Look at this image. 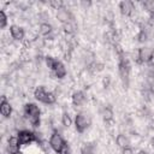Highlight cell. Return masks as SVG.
<instances>
[{
	"label": "cell",
	"mask_w": 154,
	"mask_h": 154,
	"mask_svg": "<svg viewBox=\"0 0 154 154\" xmlns=\"http://www.w3.org/2000/svg\"><path fill=\"white\" fill-rule=\"evenodd\" d=\"M24 116L26 118V120L34 126L37 128L40 125V116H41V111L38 108V106H36L35 103H26L24 106Z\"/></svg>",
	"instance_id": "obj_1"
},
{
	"label": "cell",
	"mask_w": 154,
	"mask_h": 154,
	"mask_svg": "<svg viewBox=\"0 0 154 154\" xmlns=\"http://www.w3.org/2000/svg\"><path fill=\"white\" fill-rule=\"evenodd\" d=\"M89 125H90V118L88 117V114H85L83 112H79V113L76 114V117H75V128L79 134L84 132L89 128Z\"/></svg>",
	"instance_id": "obj_2"
},
{
	"label": "cell",
	"mask_w": 154,
	"mask_h": 154,
	"mask_svg": "<svg viewBox=\"0 0 154 154\" xmlns=\"http://www.w3.org/2000/svg\"><path fill=\"white\" fill-rule=\"evenodd\" d=\"M65 141L63 140L61 135L58 132V131H54L52 135H51V138H49V147L55 152V153H60L61 149L65 147Z\"/></svg>",
	"instance_id": "obj_3"
},
{
	"label": "cell",
	"mask_w": 154,
	"mask_h": 154,
	"mask_svg": "<svg viewBox=\"0 0 154 154\" xmlns=\"http://www.w3.org/2000/svg\"><path fill=\"white\" fill-rule=\"evenodd\" d=\"M17 137L19 140V143L20 146H25V144H30L32 143L35 140H36V135L29 130H22V131H18L17 134Z\"/></svg>",
	"instance_id": "obj_4"
},
{
	"label": "cell",
	"mask_w": 154,
	"mask_h": 154,
	"mask_svg": "<svg viewBox=\"0 0 154 154\" xmlns=\"http://www.w3.org/2000/svg\"><path fill=\"white\" fill-rule=\"evenodd\" d=\"M119 10H120V13L125 17H129L132 14L134 10H135V6H134V2L132 1H129V0H124L119 4Z\"/></svg>",
	"instance_id": "obj_5"
},
{
	"label": "cell",
	"mask_w": 154,
	"mask_h": 154,
	"mask_svg": "<svg viewBox=\"0 0 154 154\" xmlns=\"http://www.w3.org/2000/svg\"><path fill=\"white\" fill-rule=\"evenodd\" d=\"M19 147H20V143H19V140H18L17 136L8 137V141H7L8 154H18L19 153Z\"/></svg>",
	"instance_id": "obj_6"
},
{
	"label": "cell",
	"mask_w": 154,
	"mask_h": 154,
	"mask_svg": "<svg viewBox=\"0 0 154 154\" xmlns=\"http://www.w3.org/2000/svg\"><path fill=\"white\" fill-rule=\"evenodd\" d=\"M10 34H11L12 38L16 40V41H22L24 38V35H25L24 29L19 25H16V24L10 26Z\"/></svg>",
	"instance_id": "obj_7"
},
{
	"label": "cell",
	"mask_w": 154,
	"mask_h": 154,
	"mask_svg": "<svg viewBox=\"0 0 154 154\" xmlns=\"http://www.w3.org/2000/svg\"><path fill=\"white\" fill-rule=\"evenodd\" d=\"M0 113L2 117L8 118L12 114V106L10 105V102L6 100L5 96H2L1 99V103H0Z\"/></svg>",
	"instance_id": "obj_8"
},
{
	"label": "cell",
	"mask_w": 154,
	"mask_h": 154,
	"mask_svg": "<svg viewBox=\"0 0 154 154\" xmlns=\"http://www.w3.org/2000/svg\"><path fill=\"white\" fill-rule=\"evenodd\" d=\"M152 51L149 47H142L138 49V63H147L149 61V58H150V54H152Z\"/></svg>",
	"instance_id": "obj_9"
},
{
	"label": "cell",
	"mask_w": 154,
	"mask_h": 154,
	"mask_svg": "<svg viewBox=\"0 0 154 154\" xmlns=\"http://www.w3.org/2000/svg\"><path fill=\"white\" fill-rule=\"evenodd\" d=\"M57 19H58L60 23H63V24L69 23L70 19H71V13H70L65 7H63V8H60V10L57 11Z\"/></svg>",
	"instance_id": "obj_10"
},
{
	"label": "cell",
	"mask_w": 154,
	"mask_h": 154,
	"mask_svg": "<svg viewBox=\"0 0 154 154\" xmlns=\"http://www.w3.org/2000/svg\"><path fill=\"white\" fill-rule=\"evenodd\" d=\"M47 94H48V91H47L43 87H37V88L34 90V96H35V99H36L37 101H40V102H43V103H46Z\"/></svg>",
	"instance_id": "obj_11"
},
{
	"label": "cell",
	"mask_w": 154,
	"mask_h": 154,
	"mask_svg": "<svg viewBox=\"0 0 154 154\" xmlns=\"http://www.w3.org/2000/svg\"><path fill=\"white\" fill-rule=\"evenodd\" d=\"M71 101H72V105L73 106H81V105H83L84 101H85V96H84L83 91H79V90L75 91L72 94V96H71Z\"/></svg>",
	"instance_id": "obj_12"
},
{
	"label": "cell",
	"mask_w": 154,
	"mask_h": 154,
	"mask_svg": "<svg viewBox=\"0 0 154 154\" xmlns=\"http://www.w3.org/2000/svg\"><path fill=\"white\" fill-rule=\"evenodd\" d=\"M116 142H117L118 147H120L122 149H124V148H126V147H130V140H129V137H128L126 135H124V134H119V135L117 136V138H116Z\"/></svg>",
	"instance_id": "obj_13"
},
{
	"label": "cell",
	"mask_w": 154,
	"mask_h": 154,
	"mask_svg": "<svg viewBox=\"0 0 154 154\" xmlns=\"http://www.w3.org/2000/svg\"><path fill=\"white\" fill-rule=\"evenodd\" d=\"M53 72H54V76H55L57 78H59V79L64 78V77L66 76V73H67L65 65H64L63 63H60V61H59V64L57 65V67L54 69V71H53Z\"/></svg>",
	"instance_id": "obj_14"
},
{
	"label": "cell",
	"mask_w": 154,
	"mask_h": 154,
	"mask_svg": "<svg viewBox=\"0 0 154 154\" xmlns=\"http://www.w3.org/2000/svg\"><path fill=\"white\" fill-rule=\"evenodd\" d=\"M119 71H120V75L124 79H128L129 78V72H130V67L128 65V63L125 60H122L120 64H119Z\"/></svg>",
	"instance_id": "obj_15"
},
{
	"label": "cell",
	"mask_w": 154,
	"mask_h": 154,
	"mask_svg": "<svg viewBox=\"0 0 154 154\" xmlns=\"http://www.w3.org/2000/svg\"><path fill=\"white\" fill-rule=\"evenodd\" d=\"M38 31H40V34L42 36H48V35L52 34L53 28H52V25L49 23H41L40 28H38Z\"/></svg>",
	"instance_id": "obj_16"
},
{
	"label": "cell",
	"mask_w": 154,
	"mask_h": 154,
	"mask_svg": "<svg viewBox=\"0 0 154 154\" xmlns=\"http://www.w3.org/2000/svg\"><path fill=\"white\" fill-rule=\"evenodd\" d=\"M101 116H102V119L105 122H111L113 119V116L114 114H113V111H112L111 107H105L102 109V112H101Z\"/></svg>",
	"instance_id": "obj_17"
},
{
	"label": "cell",
	"mask_w": 154,
	"mask_h": 154,
	"mask_svg": "<svg viewBox=\"0 0 154 154\" xmlns=\"http://www.w3.org/2000/svg\"><path fill=\"white\" fill-rule=\"evenodd\" d=\"M81 153L82 154H94L95 153V148L91 143H83L81 146Z\"/></svg>",
	"instance_id": "obj_18"
},
{
	"label": "cell",
	"mask_w": 154,
	"mask_h": 154,
	"mask_svg": "<svg viewBox=\"0 0 154 154\" xmlns=\"http://www.w3.org/2000/svg\"><path fill=\"white\" fill-rule=\"evenodd\" d=\"M45 61H46L47 67H48L49 70H52V71H54V69H55L57 65L59 64V61H58L55 58H53V57H46V58H45Z\"/></svg>",
	"instance_id": "obj_19"
},
{
	"label": "cell",
	"mask_w": 154,
	"mask_h": 154,
	"mask_svg": "<svg viewBox=\"0 0 154 154\" xmlns=\"http://www.w3.org/2000/svg\"><path fill=\"white\" fill-rule=\"evenodd\" d=\"M142 5H143L144 10H146L148 13L154 14V0H146V1H143Z\"/></svg>",
	"instance_id": "obj_20"
},
{
	"label": "cell",
	"mask_w": 154,
	"mask_h": 154,
	"mask_svg": "<svg viewBox=\"0 0 154 154\" xmlns=\"http://www.w3.org/2000/svg\"><path fill=\"white\" fill-rule=\"evenodd\" d=\"M61 124H63L65 128L71 126L72 119H71V117H70V114H69L67 112H64V113H63V116H61Z\"/></svg>",
	"instance_id": "obj_21"
},
{
	"label": "cell",
	"mask_w": 154,
	"mask_h": 154,
	"mask_svg": "<svg viewBox=\"0 0 154 154\" xmlns=\"http://www.w3.org/2000/svg\"><path fill=\"white\" fill-rule=\"evenodd\" d=\"M14 125H16V128H17L18 131L26 130V129H25V122H24V118H22V117H17V118L14 119Z\"/></svg>",
	"instance_id": "obj_22"
},
{
	"label": "cell",
	"mask_w": 154,
	"mask_h": 154,
	"mask_svg": "<svg viewBox=\"0 0 154 154\" xmlns=\"http://www.w3.org/2000/svg\"><path fill=\"white\" fill-rule=\"evenodd\" d=\"M63 29H64V31H65L67 35H72V34L75 32V26H73V24H72L71 22L63 24Z\"/></svg>",
	"instance_id": "obj_23"
},
{
	"label": "cell",
	"mask_w": 154,
	"mask_h": 154,
	"mask_svg": "<svg viewBox=\"0 0 154 154\" xmlns=\"http://www.w3.org/2000/svg\"><path fill=\"white\" fill-rule=\"evenodd\" d=\"M49 5H51L54 10H57V11L64 7V2H63L61 0H51V1H49Z\"/></svg>",
	"instance_id": "obj_24"
},
{
	"label": "cell",
	"mask_w": 154,
	"mask_h": 154,
	"mask_svg": "<svg viewBox=\"0 0 154 154\" xmlns=\"http://www.w3.org/2000/svg\"><path fill=\"white\" fill-rule=\"evenodd\" d=\"M6 25H7V16H6V13L1 10V11H0V28L4 29V28H6Z\"/></svg>",
	"instance_id": "obj_25"
},
{
	"label": "cell",
	"mask_w": 154,
	"mask_h": 154,
	"mask_svg": "<svg viewBox=\"0 0 154 154\" xmlns=\"http://www.w3.org/2000/svg\"><path fill=\"white\" fill-rule=\"evenodd\" d=\"M137 38H138L140 42H146L148 40V35H147V32L144 30H141L140 34L137 35Z\"/></svg>",
	"instance_id": "obj_26"
},
{
	"label": "cell",
	"mask_w": 154,
	"mask_h": 154,
	"mask_svg": "<svg viewBox=\"0 0 154 154\" xmlns=\"http://www.w3.org/2000/svg\"><path fill=\"white\" fill-rule=\"evenodd\" d=\"M122 154H134V150H132V148L126 147V148L122 149Z\"/></svg>",
	"instance_id": "obj_27"
},
{
	"label": "cell",
	"mask_w": 154,
	"mask_h": 154,
	"mask_svg": "<svg viewBox=\"0 0 154 154\" xmlns=\"http://www.w3.org/2000/svg\"><path fill=\"white\" fill-rule=\"evenodd\" d=\"M149 90L152 94H154V78H152L149 82Z\"/></svg>",
	"instance_id": "obj_28"
},
{
	"label": "cell",
	"mask_w": 154,
	"mask_h": 154,
	"mask_svg": "<svg viewBox=\"0 0 154 154\" xmlns=\"http://www.w3.org/2000/svg\"><path fill=\"white\" fill-rule=\"evenodd\" d=\"M152 66H154V49L152 51V54H150V58H149V61H148Z\"/></svg>",
	"instance_id": "obj_29"
},
{
	"label": "cell",
	"mask_w": 154,
	"mask_h": 154,
	"mask_svg": "<svg viewBox=\"0 0 154 154\" xmlns=\"http://www.w3.org/2000/svg\"><path fill=\"white\" fill-rule=\"evenodd\" d=\"M137 154H148V153H147L146 150H140V152H138Z\"/></svg>",
	"instance_id": "obj_30"
}]
</instances>
